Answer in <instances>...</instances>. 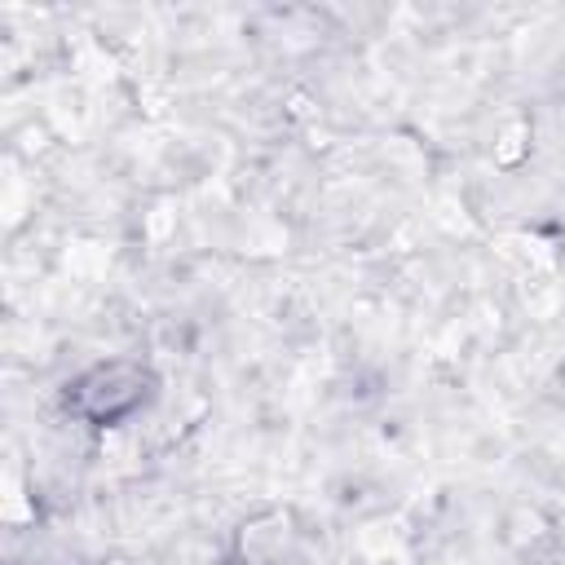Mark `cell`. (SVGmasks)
Returning a JSON list of instances; mask_svg holds the SVG:
<instances>
[{"mask_svg":"<svg viewBox=\"0 0 565 565\" xmlns=\"http://www.w3.org/2000/svg\"><path fill=\"white\" fill-rule=\"evenodd\" d=\"M154 380L141 362H102L66 384V411H75L84 424H124L132 411L146 406Z\"/></svg>","mask_w":565,"mask_h":565,"instance_id":"obj_1","label":"cell"}]
</instances>
